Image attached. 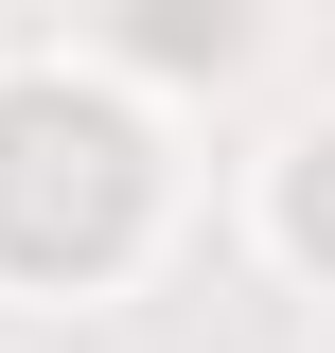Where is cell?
<instances>
[{
	"instance_id": "obj_1",
	"label": "cell",
	"mask_w": 335,
	"mask_h": 353,
	"mask_svg": "<svg viewBox=\"0 0 335 353\" xmlns=\"http://www.w3.org/2000/svg\"><path fill=\"white\" fill-rule=\"evenodd\" d=\"M141 230V141L71 88H0V248L18 265H106Z\"/></svg>"
},
{
	"instance_id": "obj_2",
	"label": "cell",
	"mask_w": 335,
	"mask_h": 353,
	"mask_svg": "<svg viewBox=\"0 0 335 353\" xmlns=\"http://www.w3.org/2000/svg\"><path fill=\"white\" fill-rule=\"evenodd\" d=\"M124 36L159 53V71H212V53L247 36V18H230V0H124Z\"/></svg>"
},
{
	"instance_id": "obj_3",
	"label": "cell",
	"mask_w": 335,
	"mask_h": 353,
	"mask_svg": "<svg viewBox=\"0 0 335 353\" xmlns=\"http://www.w3.org/2000/svg\"><path fill=\"white\" fill-rule=\"evenodd\" d=\"M300 248L335 265V141H318V159H300Z\"/></svg>"
}]
</instances>
